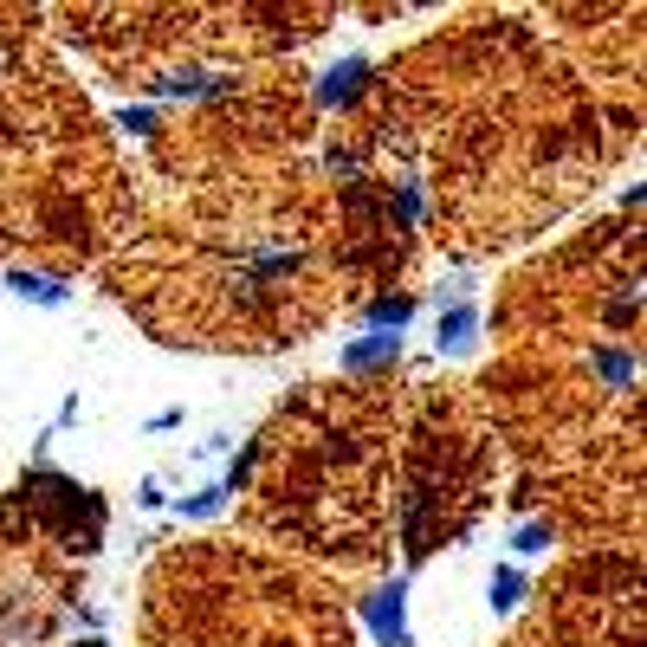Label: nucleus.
Returning a JSON list of instances; mask_svg holds the SVG:
<instances>
[{"label": "nucleus", "mask_w": 647, "mask_h": 647, "mask_svg": "<svg viewBox=\"0 0 647 647\" xmlns=\"http://www.w3.org/2000/svg\"><path fill=\"white\" fill-rule=\"evenodd\" d=\"M486 596H492V609L505 615L518 596H525V570H505V563H499V570H492V583H486Z\"/></svg>", "instance_id": "5"}, {"label": "nucleus", "mask_w": 647, "mask_h": 647, "mask_svg": "<svg viewBox=\"0 0 647 647\" xmlns=\"http://www.w3.org/2000/svg\"><path fill=\"white\" fill-rule=\"evenodd\" d=\"M473 324H479V311H473V305L447 311V318H440V350H466V343H473Z\"/></svg>", "instance_id": "4"}, {"label": "nucleus", "mask_w": 647, "mask_h": 647, "mask_svg": "<svg viewBox=\"0 0 647 647\" xmlns=\"http://www.w3.org/2000/svg\"><path fill=\"white\" fill-rule=\"evenodd\" d=\"M395 356H402V330H369L343 350V369H389Z\"/></svg>", "instance_id": "2"}, {"label": "nucleus", "mask_w": 647, "mask_h": 647, "mask_svg": "<svg viewBox=\"0 0 647 647\" xmlns=\"http://www.w3.org/2000/svg\"><path fill=\"white\" fill-rule=\"evenodd\" d=\"M550 544V525H525L518 531V550H544Z\"/></svg>", "instance_id": "8"}, {"label": "nucleus", "mask_w": 647, "mask_h": 647, "mask_svg": "<svg viewBox=\"0 0 647 647\" xmlns=\"http://www.w3.org/2000/svg\"><path fill=\"white\" fill-rule=\"evenodd\" d=\"M220 499H227V486H208V492H195V499H182V512L188 518H208V512H220Z\"/></svg>", "instance_id": "7"}, {"label": "nucleus", "mask_w": 647, "mask_h": 647, "mask_svg": "<svg viewBox=\"0 0 647 647\" xmlns=\"http://www.w3.org/2000/svg\"><path fill=\"white\" fill-rule=\"evenodd\" d=\"M402 602H408V589L389 583V589H376V596H369V609H363V622L376 628L382 647H402V641H408V615H402Z\"/></svg>", "instance_id": "1"}, {"label": "nucleus", "mask_w": 647, "mask_h": 647, "mask_svg": "<svg viewBox=\"0 0 647 647\" xmlns=\"http://www.w3.org/2000/svg\"><path fill=\"white\" fill-rule=\"evenodd\" d=\"M376 330H408V318H415V298H382V305H369L363 311Z\"/></svg>", "instance_id": "6"}, {"label": "nucleus", "mask_w": 647, "mask_h": 647, "mask_svg": "<svg viewBox=\"0 0 647 647\" xmlns=\"http://www.w3.org/2000/svg\"><path fill=\"white\" fill-rule=\"evenodd\" d=\"M13 292H26L33 305H65V285L59 279H39V272H7Z\"/></svg>", "instance_id": "3"}]
</instances>
